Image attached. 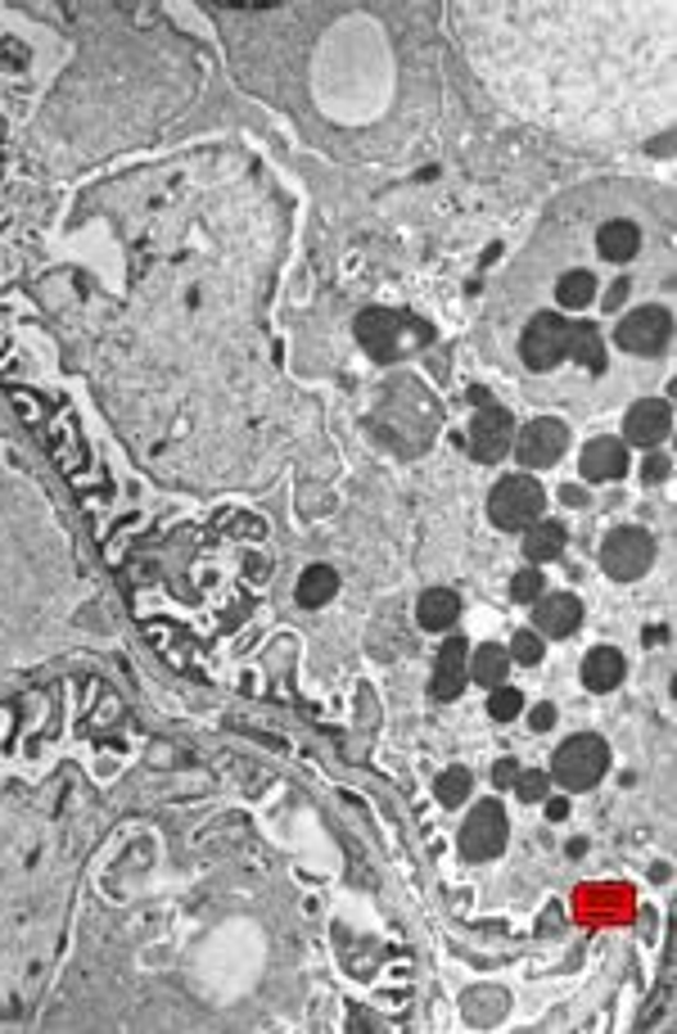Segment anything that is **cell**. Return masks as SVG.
Returning <instances> with one entry per match:
<instances>
[{"instance_id":"20","label":"cell","mask_w":677,"mask_h":1034,"mask_svg":"<svg viewBox=\"0 0 677 1034\" xmlns=\"http://www.w3.org/2000/svg\"><path fill=\"white\" fill-rule=\"evenodd\" d=\"M334 593H338V574H334V570H325V565H312L303 578H298V601H303L308 610L325 606Z\"/></svg>"},{"instance_id":"13","label":"cell","mask_w":677,"mask_h":1034,"mask_svg":"<svg viewBox=\"0 0 677 1034\" xmlns=\"http://www.w3.org/2000/svg\"><path fill=\"white\" fill-rule=\"evenodd\" d=\"M578 470H583L587 484H610V479H623L628 474V448L619 438H592L583 448Z\"/></svg>"},{"instance_id":"11","label":"cell","mask_w":677,"mask_h":1034,"mask_svg":"<svg viewBox=\"0 0 677 1034\" xmlns=\"http://www.w3.org/2000/svg\"><path fill=\"white\" fill-rule=\"evenodd\" d=\"M583 623V606L574 593H547L533 601V628H542L547 637H570Z\"/></svg>"},{"instance_id":"4","label":"cell","mask_w":677,"mask_h":1034,"mask_svg":"<svg viewBox=\"0 0 677 1034\" xmlns=\"http://www.w3.org/2000/svg\"><path fill=\"white\" fill-rule=\"evenodd\" d=\"M510 840V823H506V808L497 800H483L470 808V818L461 827V854L470 863H487V859H497L502 849Z\"/></svg>"},{"instance_id":"16","label":"cell","mask_w":677,"mask_h":1034,"mask_svg":"<svg viewBox=\"0 0 677 1034\" xmlns=\"http://www.w3.org/2000/svg\"><path fill=\"white\" fill-rule=\"evenodd\" d=\"M560 551H564V525H560V520H538V525H529V533H524V556H529L533 565L555 561Z\"/></svg>"},{"instance_id":"12","label":"cell","mask_w":677,"mask_h":1034,"mask_svg":"<svg viewBox=\"0 0 677 1034\" xmlns=\"http://www.w3.org/2000/svg\"><path fill=\"white\" fill-rule=\"evenodd\" d=\"M466 659H470V646L461 637H447L438 659H434V682H429V696L434 700H457L461 687H466Z\"/></svg>"},{"instance_id":"1","label":"cell","mask_w":677,"mask_h":1034,"mask_svg":"<svg viewBox=\"0 0 677 1034\" xmlns=\"http://www.w3.org/2000/svg\"><path fill=\"white\" fill-rule=\"evenodd\" d=\"M357 340L362 348L375 357V361H393L411 348H421L429 344V325L416 321V317H406V312H393V308H366L357 317Z\"/></svg>"},{"instance_id":"2","label":"cell","mask_w":677,"mask_h":1034,"mask_svg":"<svg viewBox=\"0 0 677 1034\" xmlns=\"http://www.w3.org/2000/svg\"><path fill=\"white\" fill-rule=\"evenodd\" d=\"M542 506H547V493H542L538 479H529V474H506L502 484L493 489V497H487V515H493V525L506 529V533L538 525Z\"/></svg>"},{"instance_id":"14","label":"cell","mask_w":677,"mask_h":1034,"mask_svg":"<svg viewBox=\"0 0 677 1034\" xmlns=\"http://www.w3.org/2000/svg\"><path fill=\"white\" fill-rule=\"evenodd\" d=\"M623 674H628V664H623V655H619L615 646H596V651H587V659H583V682H587V691H615V687L623 682Z\"/></svg>"},{"instance_id":"6","label":"cell","mask_w":677,"mask_h":1034,"mask_svg":"<svg viewBox=\"0 0 677 1034\" xmlns=\"http://www.w3.org/2000/svg\"><path fill=\"white\" fill-rule=\"evenodd\" d=\"M570 340H574V325L555 317V312H538L529 325H524V340H519V353L524 361L533 366V371H551L570 357Z\"/></svg>"},{"instance_id":"28","label":"cell","mask_w":677,"mask_h":1034,"mask_svg":"<svg viewBox=\"0 0 677 1034\" xmlns=\"http://www.w3.org/2000/svg\"><path fill=\"white\" fill-rule=\"evenodd\" d=\"M515 778H519V763H515V759H502V763L493 768V782H497V786H515Z\"/></svg>"},{"instance_id":"24","label":"cell","mask_w":677,"mask_h":1034,"mask_svg":"<svg viewBox=\"0 0 677 1034\" xmlns=\"http://www.w3.org/2000/svg\"><path fill=\"white\" fill-rule=\"evenodd\" d=\"M542 593H547V583H542V570H538V565H533V570H519V574L510 578V597L524 601V606L538 601Z\"/></svg>"},{"instance_id":"25","label":"cell","mask_w":677,"mask_h":1034,"mask_svg":"<svg viewBox=\"0 0 677 1034\" xmlns=\"http://www.w3.org/2000/svg\"><path fill=\"white\" fill-rule=\"evenodd\" d=\"M510 659H515V664H542V637L533 633V628H524V633H515V642H510Z\"/></svg>"},{"instance_id":"26","label":"cell","mask_w":677,"mask_h":1034,"mask_svg":"<svg viewBox=\"0 0 677 1034\" xmlns=\"http://www.w3.org/2000/svg\"><path fill=\"white\" fill-rule=\"evenodd\" d=\"M547 786H551V772H519L515 778V791H519V800H547Z\"/></svg>"},{"instance_id":"22","label":"cell","mask_w":677,"mask_h":1034,"mask_svg":"<svg viewBox=\"0 0 677 1034\" xmlns=\"http://www.w3.org/2000/svg\"><path fill=\"white\" fill-rule=\"evenodd\" d=\"M470 786H474V778H470L466 768H447L443 778H438V786H434V795H438V804L457 808V804H466V800H470Z\"/></svg>"},{"instance_id":"27","label":"cell","mask_w":677,"mask_h":1034,"mask_svg":"<svg viewBox=\"0 0 677 1034\" xmlns=\"http://www.w3.org/2000/svg\"><path fill=\"white\" fill-rule=\"evenodd\" d=\"M642 479H646V484H659V479H668V457L651 452V457H646V466H642Z\"/></svg>"},{"instance_id":"15","label":"cell","mask_w":677,"mask_h":1034,"mask_svg":"<svg viewBox=\"0 0 677 1034\" xmlns=\"http://www.w3.org/2000/svg\"><path fill=\"white\" fill-rule=\"evenodd\" d=\"M596 249L600 257H610V263H628L642 249V231L632 227V221H606V227L596 231Z\"/></svg>"},{"instance_id":"29","label":"cell","mask_w":677,"mask_h":1034,"mask_svg":"<svg viewBox=\"0 0 677 1034\" xmlns=\"http://www.w3.org/2000/svg\"><path fill=\"white\" fill-rule=\"evenodd\" d=\"M529 723H533V727H538V732H547V727H551V723H555V710H551V705H538V710H533V714H529Z\"/></svg>"},{"instance_id":"32","label":"cell","mask_w":677,"mask_h":1034,"mask_svg":"<svg viewBox=\"0 0 677 1034\" xmlns=\"http://www.w3.org/2000/svg\"><path fill=\"white\" fill-rule=\"evenodd\" d=\"M623 299H628V280H619V285H610V294H606V308L615 312V308H619Z\"/></svg>"},{"instance_id":"31","label":"cell","mask_w":677,"mask_h":1034,"mask_svg":"<svg viewBox=\"0 0 677 1034\" xmlns=\"http://www.w3.org/2000/svg\"><path fill=\"white\" fill-rule=\"evenodd\" d=\"M560 497H564V506H578V510L587 506V493H583V489H574V484H564V489H560Z\"/></svg>"},{"instance_id":"18","label":"cell","mask_w":677,"mask_h":1034,"mask_svg":"<svg viewBox=\"0 0 677 1034\" xmlns=\"http://www.w3.org/2000/svg\"><path fill=\"white\" fill-rule=\"evenodd\" d=\"M506 669H510V655L502 646H479L470 659H466V674L479 682V687H502L506 682Z\"/></svg>"},{"instance_id":"23","label":"cell","mask_w":677,"mask_h":1034,"mask_svg":"<svg viewBox=\"0 0 677 1034\" xmlns=\"http://www.w3.org/2000/svg\"><path fill=\"white\" fill-rule=\"evenodd\" d=\"M519 710H524V696L515 687H493V696H487V714H493L497 723L519 719Z\"/></svg>"},{"instance_id":"19","label":"cell","mask_w":677,"mask_h":1034,"mask_svg":"<svg viewBox=\"0 0 677 1034\" xmlns=\"http://www.w3.org/2000/svg\"><path fill=\"white\" fill-rule=\"evenodd\" d=\"M570 357H578L587 371H606V340H600V330L578 321L574 325V340H570Z\"/></svg>"},{"instance_id":"9","label":"cell","mask_w":677,"mask_h":1034,"mask_svg":"<svg viewBox=\"0 0 677 1034\" xmlns=\"http://www.w3.org/2000/svg\"><path fill=\"white\" fill-rule=\"evenodd\" d=\"M510 429H515L510 412H502V407H483V412L470 421V457L483 461V466L502 461L506 448H510Z\"/></svg>"},{"instance_id":"8","label":"cell","mask_w":677,"mask_h":1034,"mask_svg":"<svg viewBox=\"0 0 677 1034\" xmlns=\"http://www.w3.org/2000/svg\"><path fill=\"white\" fill-rule=\"evenodd\" d=\"M564 448H570V434H564L560 421H533V425H524L519 443H515V457L524 470H547L564 457Z\"/></svg>"},{"instance_id":"21","label":"cell","mask_w":677,"mask_h":1034,"mask_svg":"<svg viewBox=\"0 0 677 1034\" xmlns=\"http://www.w3.org/2000/svg\"><path fill=\"white\" fill-rule=\"evenodd\" d=\"M592 294H596L592 272H564V276L555 280V303H560V308H570V312L587 308V303H592Z\"/></svg>"},{"instance_id":"10","label":"cell","mask_w":677,"mask_h":1034,"mask_svg":"<svg viewBox=\"0 0 677 1034\" xmlns=\"http://www.w3.org/2000/svg\"><path fill=\"white\" fill-rule=\"evenodd\" d=\"M668 429H673V412L659 398L636 402V407L628 412V421H623V438L636 443V448H659V443L668 438Z\"/></svg>"},{"instance_id":"3","label":"cell","mask_w":677,"mask_h":1034,"mask_svg":"<svg viewBox=\"0 0 677 1034\" xmlns=\"http://www.w3.org/2000/svg\"><path fill=\"white\" fill-rule=\"evenodd\" d=\"M610 768V746L600 742V736H574V742H564L551 759V778L564 786V791H592L600 778H606Z\"/></svg>"},{"instance_id":"17","label":"cell","mask_w":677,"mask_h":1034,"mask_svg":"<svg viewBox=\"0 0 677 1034\" xmlns=\"http://www.w3.org/2000/svg\"><path fill=\"white\" fill-rule=\"evenodd\" d=\"M457 614H461V597L447 593V587H434V593H425L421 606H416V619H421V628H429V633L451 628V623H457Z\"/></svg>"},{"instance_id":"5","label":"cell","mask_w":677,"mask_h":1034,"mask_svg":"<svg viewBox=\"0 0 677 1034\" xmlns=\"http://www.w3.org/2000/svg\"><path fill=\"white\" fill-rule=\"evenodd\" d=\"M651 561H655V542H651L646 529H636V525H623L600 542V565H606V574L619 578V583L642 578L651 570Z\"/></svg>"},{"instance_id":"30","label":"cell","mask_w":677,"mask_h":1034,"mask_svg":"<svg viewBox=\"0 0 677 1034\" xmlns=\"http://www.w3.org/2000/svg\"><path fill=\"white\" fill-rule=\"evenodd\" d=\"M547 818H551V823L570 818V800H547Z\"/></svg>"},{"instance_id":"7","label":"cell","mask_w":677,"mask_h":1034,"mask_svg":"<svg viewBox=\"0 0 677 1034\" xmlns=\"http://www.w3.org/2000/svg\"><path fill=\"white\" fill-rule=\"evenodd\" d=\"M668 335H673L668 308H636V312H628V317L619 321L615 344H619L623 353H636V357H655V353L668 344Z\"/></svg>"}]
</instances>
